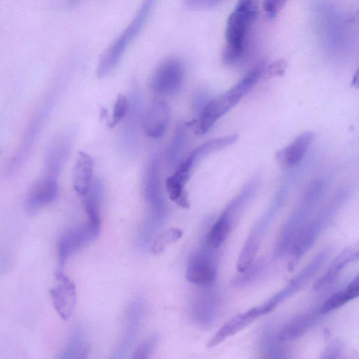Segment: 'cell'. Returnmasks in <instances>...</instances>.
<instances>
[{"label": "cell", "mask_w": 359, "mask_h": 359, "mask_svg": "<svg viewBox=\"0 0 359 359\" xmlns=\"http://www.w3.org/2000/svg\"><path fill=\"white\" fill-rule=\"evenodd\" d=\"M258 14L259 0H238L226 23V46L222 55L225 65H233L241 57L247 34Z\"/></svg>", "instance_id": "6da1fadb"}, {"label": "cell", "mask_w": 359, "mask_h": 359, "mask_svg": "<svg viewBox=\"0 0 359 359\" xmlns=\"http://www.w3.org/2000/svg\"><path fill=\"white\" fill-rule=\"evenodd\" d=\"M264 72L263 65L255 67L230 90L208 101L200 113L196 133L203 135L208 133L221 116L228 112L252 88Z\"/></svg>", "instance_id": "7a4b0ae2"}, {"label": "cell", "mask_w": 359, "mask_h": 359, "mask_svg": "<svg viewBox=\"0 0 359 359\" xmlns=\"http://www.w3.org/2000/svg\"><path fill=\"white\" fill-rule=\"evenodd\" d=\"M156 1L144 0L130 22L105 50L97 68L98 78L105 77L117 66L127 48L144 26Z\"/></svg>", "instance_id": "3957f363"}, {"label": "cell", "mask_w": 359, "mask_h": 359, "mask_svg": "<svg viewBox=\"0 0 359 359\" xmlns=\"http://www.w3.org/2000/svg\"><path fill=\"white\" fill-rule=\"evenodd\" d=\"M330 218L331 215L326 211L313 220L307 222L303 226L288 252L290 255L287 264L289 271L295 269L301 258L313 246Z\"/></svg>", "instance_id": "277c9868"}, {"label": "cell", "mask_w": 359, "mask_h": 359, "mask_svg": "<svg viewBox=\"0 0 359 359\" xmlns=\"http://www.w3.org/2000/svg\"><path fill=\"white\" fill-rule=\"evenodd\" d=\"M330 253V248L321 250L283 290L264 304L268 311L271 312L279 304L301 290L321 268Z\"/></svg>", "instance_id": "5b68a950"}, {"label": "cell", "mask_w": 359, "mask_h": 359, "mask_svg": "<svg viewBox=\"0 0 359 359\" xmlns=\"http://www.w3.org/2000/svg\"><path fill=\"white\" fill-rule=\"evenodd\" d=\"M184 77V67L180 60L168 58L163 61L155 70L151 88L161 95L176 93L182 87Z\"/></svg>", "instance_id": "8992f818"}, {"label": "cell", "mask_w": 359, "mask_h": 359, "mask_svg": "<svg viewBox=\"0 0 359 359\" xmlns=\"http://www.w3.org/2000/svg\"><path fill=\"white\" fill-rule=\"evenodd\" d=\"M280 202V200L274 201L252 228L238 258L236 268L238 272L244 271L254 261L262 238L279 208Z\"/></svg>", "instance_id": "52a82bcc"}, {"label": "cell", "mask_w": 359, "mask_h": 359, "mask_svg": "<svg viewBox=\"0 0 359 359\" xmlns=\"http://www.w3.org/2000/svg\"><path fill=\"white\" fill-rule=\"evenodd\" d=\"M160 164L157 154L149 159L144 177V191L147 203L154 218L163 219L167 211V206L161 189L160 180Z\"/></svg>", "instance_id": "ba28073f"}, {"label": "cell", "mask_w": 359, "mask_h": 359, "mask_svg": "<svg viewBox=\"0 0 359 359\" xmlns=\"http://www.w3.org/2000/svg\"><path fill=\"white\" fill-rule=\"evenodd\" d=\"M205 247L190 259L186 272L187 280L201 287L212 285L216 278L214 249Z\"/></svg>", "instance_id": "9c48e42d"}, {"label": "cell", "mask_w": 359, "mask_h": 359, "mask_svg": "<svg viewBox=\"0 0 359 359\" xmlns=\"http://www.w3.org/2000/svg\"><path fill=\"white\" fill-rule=\"evenodd\" d=\"M57 177L43 173L29 188L25 206L27 212L34 213L50 204L57 197Z\"/></svg>", "instance_id": "30bf717a"}, {"label": "cell", "mask_w": 359, "mask_h": 359, "mask_svg": "<svg viewBox=\"0 0 359 359\" xmlns=\"http://www.w3.org/2000/svg\"><path fill=\"white\" fill-rule=\"evenodd\" d=\"M128 102L121 139L124 150L133 152L138 143L139 130L142 126L143 116L140 93L137 86L133 87Z\"/></svg>", "instance_id": "8fae6325"}, {"label": "cell", "mask_w": 359, "mask_h": 359, "mask_svg": "<svg viewBox=\"0 0 359 359\" xmlns=\"http://www.w3.org/2000/svg\"><path fill=\"white\" fill-rule=\"evenodd\" d=\"M170 118L168 104L162 99H154L143 114L142 127L147 136L162 137L167 130Z\"/></svg>", "instance_id": "7c38bea8"}, {"label": "cell", "mask_w": 359, "mask_h": 359, "mask_svg": "<svg viewBox=\"0 0 359 359\" xmlns=\"http://www.w3.org/2000/svg\"><path fill=\"white\" fill-rule=\"evenodd\" d=\"M59 283L50 292L54 307L63 320L72 315L76 302V292L73 282L62 272L56 273Z\"/></svg>", "instance_id": "4fadbf2b"}, {"label": "cell", "mask_w": 359, "mask_h": 359, "mask_svg": "<svg viewBox=\"0 0 359 359\" xmlns=\"http://www.w3.org/2000/svg\"><path fill=\"white\" fill-rule=\"evenodd\" d=\"M268 313L267 309L262 304L236 315L218 330L208 342L207 347L212 348L217 346L228 337L243 330L255 319Z\"/></svg>", "instance_id": "5bb4252c"}, {"label": "cell", "mask_w": 359, "mask_h": 359, "mask_svg": "<svg viewBox=\"0 0 359 359\" xmlns=\"http://www.w3.org/2000/svg\"><path fill=\"white\" fill-rule=\"evenodd\" d=\"M103 187L102 182L96 180L88 191L83 196L86 212L88 222L86 224L93 240L99 235L101 228L100 203L102 196Z\"/></svg>", "instance_id": "9a60e30c"}, {"label": "cell", "mask_w": 359, "mask_h": 359, "mask_svg": "<svg viewBox=\"0 0 359 359\" xmlns=\"http://www.w3.org/2000/svg\"><path fill=\"white\" fill-rule=\"evenodd\" d=\"M93 241L87 224L67 230L61 236L58 245L60 264L63 265L69 256Z\"/></svg>", "instance_id": "2e32d148"}, {"label": "cell", "mask_w": 359, "mask_h": 359, "mask_svg": "<svg viewBox=\"0 0 359 359\" xmlns=\"http://www.w3.org/2000/svg\"><path fill=\"white\" fill-rule=\"evenodd\" d=\"M322 316L319 308L295 316L278 331V338L285 342L301 337L316 325Z\"/></svg>", "instance_id": "e0dca14e"}, {"label": "cell", "mask_w": 359, "mask_h": 359, "mask_svg": "<svg viewBox=\"0 0 359 359\" xmlns=\"http://www.w3.org/2000/svg\"><path fill=\"white\" fill-rule=\"evenodd\" d=\"M313 137L314 133L310 131L301 134L288 146L277 152L278 161L286 168L295 166L303 158Z\"/></svg>", "instance_id": "ac0fdd59"}, {"label": "cell", "mask_w": 359, "mask_h": 359, "mask_svg": "<svg viewBox=\"0 0 359 359\" xmlns=\"http://www.w3.org/2000/svg\"><path fill=\"white\" fill-rule=\"evenodd\" d=\"M93 160L91 156L81 151L77 157L73 172V185L76 192L83 196L93 184Z\"/></svg>", "instance_id": "d6986e66"}, {"label": "cell", "mask_w": 359, "mask_h": 359, "mask_svg": "<svg viewBox=\"0 0 359 359\" xmlns=\"http://www.w3.org/2000/svg\"><path fill=\"white\" fill-rule=\"evenodd\" d=\"M358 250L347 247L332 262L327 271L313 285L314 290H321L332 283L349 263L358 260Z\"/></svg>", "instance_id": "ffe728a7"}, {"label": "cell", "mask_w": 359, "mask_h": 359, "mask_svg": "<svg viewBox=\"0 0 359 359\" xmlns=\"http://www.w3.org/2000/svg\"><path fill=\"white\" fill-rule=\"evenodd\" d=\"M187 126L178 125L167 150V163L170 170H175L184 160L188 145Z\"/></svg>", "instance_id": "44dd1931"}, {"label": "cell", "mask_w": 359, "mask_h": 359, "mask_svg": "<svg viewBox=\"0 0 359 359\" xmlns=\"http://www.w3.org/2000/svg\"><path fill=\"white\" fill-rule=\"evenodd\" d=\"M359 294V278L356 276L344 289L336 292L329 297L320 307L323 315L341 307L346 302L358 297Z\"/></svg>", "instance_id": "7402d4cb"}, {"label": "cell", "mask_w": 359, "mask_h": 359, "mask_svg": "<svg viewBox=\"0 0 359 359\" xmlns=\"http://www.w3.org/2000/svg\"><path fill=\"white\" fill-rule=\"evenodd\" d=\"M69 149V142L66 140H56L47 153L43 173L57 177L67 158Z\"/></svg>", "instance_id": "603a6c76"}, {"label": "cell", "mask_w": 359, "mask_h": 359, "mask_svg": "<svg viewBox=\"0 0 359 359\" xmlns=\"http://www.w3.org/2000/svg\"><path fill=\"white\" fill-rule=\"evenodd\" d=\"M283 341L278 338L277 333L271 328H268L262 333L259 345L262 352L268 358H286L287 350L283 344Z\"/></svg>", "instance_id": "cb8c5ba5"}, {"label": "cell", "mask_w": 359, "mask_h": 359, "mask_svg": "<svg viewBox=\"0 0 359 359\" xmlns=\"http://www.w3.org/2000/svg\"><path fill=\"white\" fill-rule=\"evenodd\" d=\"M232 229L226 216L222 213L206 234L205 245L214 250L218 248L225 241Z\"/></svg>", "instance_id": "d4e9b609"}, {"label": "cell", "mask_w": 359, "mask_h": 359, "mask_svg": "<svg viewBox=\"0 0 359 359\" xmlns=\"http://www.w3.org/2000/svg\"><path fill=\"white\" fill-rule=\"evenodd\" d=\"M238 138V135L237 134H233L223 137L212 139L196 148L190 153L189 156L196 163L199 159L207 154L231 145Z\"/></svg>", "instance_id": "484cf974"}, {"label": "cell", "mask_w": 359, "mask_h": 359, "mask_svg": "<svg viewBox=\"0 0 359 359\" xmlns=\"http://www.w3.org/2000/svg\"><path fill=\"white\" fill-rule=\"evenodd\" d=\"M266 263L264 259L255 260L242 272L236 276L231 281V285L236 287H243L252 285L264 273Z\"/></svg>", "instance_id": "4316f807"}, {"label": "cell", "mask_w": 359, "mask_h": 359, "mask_svg": "<svg viewBox=\"0 0 359 359\" xmlns=\"http://www.w3.org/2000/svg\"><path fill=\"white\" fill-rule=\"evenodd\" d=\"M199 302L200 320L205 324H211L216 318L218 311V299L212 290L205 291Z\"/></svg>", "instance_id": "83f0119b"}, {"label": "cell", "mask_w": 359, "mask_h": 359, "mask_svg": "<svg viewBox=\"0 0 359 359\" xmlns=\"http://www.w3.org/2000/svg\"><path fill=\"white\" fill-rule=\"evenodd\" d=\"M183 231L179 228H170L161 232L154 241L151 252L158 255L163 252L168 245L177 241L182 238Z\"/></svg>", "instance_id": "f1b7e54d"}, {"label": "cell", "mask_w": 359, "mask_h": 359, "mask_svg": "<svg viewBox=\"0 0 359 359\" xmlns=\"http://www.w3.org/2000/svg\"><path fill=\"white\" fill-rule=\"evenodd\" d=\"M128 100L123 95H118L113 109L112 119L109 123L110 127H114L119 123L126 116L128 109Z\"/></svg>", "instance_id": "f546056e"}, {"label": "cell", "mask_w": 359, "mask_h": 359, "mask_svg": "<svg viewBox=\"0 0 359 359\" xmlns=\"http://www.w3.org/2000/svg\"><path fill=\"white\" fill-rule=\"evenodd\" d=\"M288 0H264V9L269 20H273Z\"/></svg>", "instance_id": "4dcf8cb0"}, {"label": "cell", "mask_w": 359, "mask_h": 359, "mask_svg": "<svg viewBox=\"0 0 359 359\" xmlns=\"http://www.w3.org/2000/svg\"><path fill=\"white\" fill-rule=\"evenodd\" d=\"M344 351L343 344L339 341L330 343L323 351L320 358L332 359L340 358Z\"/></svg>", "instance_id": "1f68e13d"}, {"label": "cell", "mask_w": 359, "mask_h": 359, "mask_svg": "<svg viewBox=\"0 0 359 359\" xmlns=\"http://www.w3.org/2000/svg\"><path fill=\"white\" fill-rule=\"evenodd\" d=\"M156 339L151 338L144 342L135 352L133 358H147L155 346Z\"/></svg>", "instance_id": "d6a6232c"}, {"label": "cell", "mask_w": 359, "mask_h": 359, "mask_svg": "<svg viewBox=\"0 0 359 359\" xmlns=\"http://www.w3.org/2000/svg\"><path fill=\"white\" fill-rule=\"evenodd\" d=\"M286 62L284 60H278L272 63L265 72L267 77H274L281 75L286 68Z\"/></svg>", "instance_id": "836d02e7"}, {"label": "cell", "mask_w": 359, "mask_h": 359, "mask_svg": "<svg viewBox=\"0 0 359 359\" xmlns=\"http://www.w3.org/2000/svg\"><path fill=\"white\" fill-rule=\"evenodd\" d=\"M187 6L201 8H209L217 5L222 0H184Z\"/></svg>", "instance_id": "e575fe53"}, {"label": "cell", "mask_w": 359, "mask_h": 359, "mask_svg": "<svg viewBox=\"0 0 359 359\" xmlns=\"http://www.w3.org/2000/svg\"><path fill=\"white\" fill-rule=\"evenodd\" d=\"M207 102H205V95L202 93H198L196 95L193 101L194 110L201 113Z\"/></svg>", "instance_id": "d590c367"}]
</instances>
